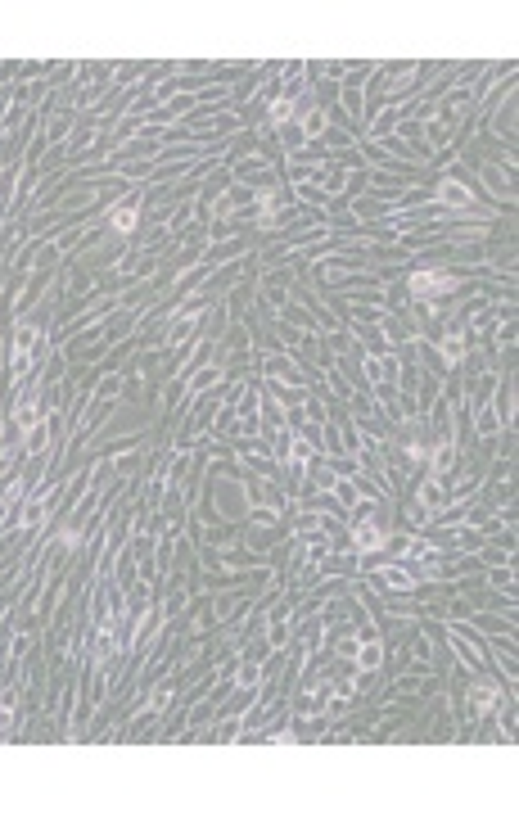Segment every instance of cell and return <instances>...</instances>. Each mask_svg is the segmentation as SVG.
I'll list each match as a JSON object with an SVG mask.
<instances>
[{
	"label": "cell",
	"instance_id": "6da1fadb",
	"mask_svg": "<svg viewBox=\"0 0 519 813\" xmlns=\"http://www.w3.org/2000/svg\"><path fill=\"white\" fill-rule=\"evenodd\" d=\"M452 276H415V281H411V290L415 294H447V290H452Z\"/></svg>",
	"mask_w": 519,
	"mask_h": 813
},
{
	"label": "cell",
	"instance_id": "7a4b0ae2",
	"mask_svg": "<svg viewBox=\"0 0 519 813\" xmlns=\"http://www.w3.org/2000/svg\"><path fill=\"white\" fill-rule=\"evenodd\" d=\"M357 542H361V547H379V529H375V524H361V529H357Z\"/></svg>",
	"mask_w": 519,
	"mask_h": 813
}]
</instances>
